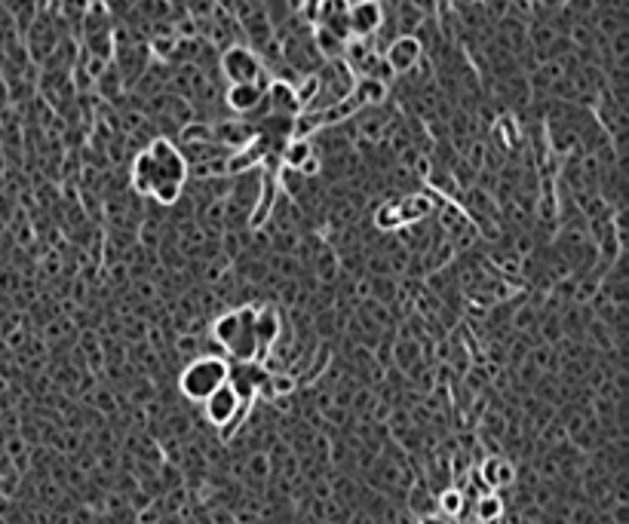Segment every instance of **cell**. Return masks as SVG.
Segmentation results:
<instances>
[{
	"mask_svg": "<svg viewBox=\"0 0 629 524\" xmlns=\"http://www.w3.org/2000/svg\"><path fill=\"white\" fill-rule=\"evenodd\" d=\"M209 337L237 362L258 359V341H255V303H243L237 310H227L212 319Z\"/></svg>",
	"mask_w": 629,
	"mask_h": 524,
	"instance_id": "6da1fadb",
	"label": "cell"
},
{
	"mask_svg": "<svg viewBox=\"0 0 629 524\" xmlns=\"http://www.w3.org/2000/svg\"><path fill=\"white\" fill-rule=\"evenodd\" d=\"M227 377H231V365L221 356L203 353L184 365V371L178 375V390H182V396L188 399V402L203 405L212 392L227 383Z\"/></svg>",
	"mask_w": 629,
	"mask_h": 524,
	"instance_id": "7a4b0ae2",
	"label": "cell"
},
{
	"mask_svg": "<svg viewBox=\"0 0 629 524\" xmlns=\"http://www.w3.org/2000/svg\"><path fill=\"white\" fill-rule=\"evenodd\" d=\"M218 71L225 74L227 86H231V83H265V74H267L258 52L246 44H231L227 50H221Z\"/></svg>",
	"mask_w": 629,
	"mask_h": 524,
	"instance_id": "3957f363",
	"label": "cell"
},
{
	"mask_svg": "<svg viewBox=\"0 0 629 524\" xmlns=\"http://www.w3.org/2000/svg\"><path fill=\"white\" fill-rule=\"evenodd\" d=\"M144 150H148L151 165H154V188L157 184H188V163L169 138H154Z\"/></svg>",
	"mask_w": 629,
	"mask_h": 524,
	"instance_id": "277c9868",
	"label": "cell"
},
{
	"mask_svg": "<svg viewBox=\"0 0 629 524\" xmlns=\"http://www.w3.org/2000/svg\"><path fill=\"white\" fill-rule=\"evenodd\" d=\"M249 408V402L243 396H240L237 390H233L231 383H225L221 390L212 392L209 399L203 402V414L206 420H209L212 426H218V430H233V426L243 420V414Z\"/></svg>",
	"mask_w": 629,
	"mask_h": 524,
	"instance_id": "5b68a950",
	"label": "cell"
},
{
	"mask_svg": "<svg viewBox=\"0 0 629 524\" xmlns=\"http://www.w3.org/2000/svg\"><path fill=\"white\" fill-rule=\"evenodd\" d=\"M381 59L393 77H405V74H412L414 68L424 61V44H421L418 34H396V37L387 44Z\"/></svg>",
	"mask_w": 629,
	"mask_h": 524,
	"instance_id": "8992f818",
	"label": "cell"
},
{
	"mask_svg": "<svg viewBox=\"0 0 629 524\" xmlns=\"http://www.w3.org/2000/svg\"><path fill=\"white\" fill-rule=\"evenodd\" d=\"M384 28L381 0H354L347 6V31L354 40H372Z\"/></svg>",
	"mask_w": 629,
	"mask_h": 524,
	"instance_id": "52a82bcc",
	"label": "cell"
},
{
	"mask_svg": "<svg viewBox=\"0 0 629 524\" xmlns=\"http://www.w3.org/2000/svg\"><path fill=\"white\" fill-rule=\"evenodd\" d=\"M225 105L240 117L271 110L267 108V83H231L225 89Z\"/></svg>",
	"mask_w": 629,
	"mask_h": 524,
	"instance_id": "ba28073f",
	"label": "cell"
},
{
	"mask_svg": "<svg viewBox=\"0 0 629 524\" xmlns=\"http://www.w3.org/2000/svg\"><path fill=\"white\" fill-rule=\"evenodd\" d=\"M396 209H399V218H403V227L405 224H427V221L437 215L439 203H437V197H430V193H405V197L396 199Z\"/></svg>",
	"mask_w": 629,
	"mask_h": 524,
	"instance_id": "9c48e42d",
	"label": "cell"
},
{
	"mask_svg": "<svg viewBox=\"0 0 629 524\" xmlns=\"http://www.w3.org/2000/svg\"><path fill=\"white\" fill-rule=\"evenodd\" d=\"M479 475H482V481H486L488 488H507V485H513L516 481V466L510 464L507 457H488L486 464H482L479 469Z\"/></svg>",
	"mask_w": 629,
	"mask_h": 524,
	"instance_id": "30bf717a",
	"label": "cell"
},
{
	"mask_svg": "<svg viewBox=\"0 0 629 524\" xmlns=\"http://www.w3.org/2000/svg\"><path fill=\"white\" fill-rule=\"evenodd\" d=\"M393 359H396V362L409 371L421 362V359H424V353H421V343L414 341V337H399V341L393 343Z\"/></svg>",
	"mask_w": 629,
	"mask_h": 524,
	"instance_id": "8fae6325",
	"label": "cell"
},
{
	"mask_svg": "<svg viewBox=\"0 0 629 524\" xmlns=\"http://www.w3.org/2000/svg\"><path fill=\"white\" fill-rule=\"evenodd\" d=\"M372 221H375L378 230L396 233L399 227H403V218H399V209H396V199H387V203L378 206L375 215H372Z\"/></svg>",
	"mask_w": 629,
	"mask_h": 524,
	"instance_id": "7c38bea8",
	"label": "cell"
},
{
	"mask_svg": "<svg viewBox=\"0 0 629 524\" xmlns=\"http://www.w3.org/2000/svg\"><path fill=\"white\" fill-rule=\"evenodd\" d=\"M503 515V503L497 494H482L479 503H476V521L482 524H492Z\"/></svg>",
	"mask_w": 629,
	"mask_h": 524,
	"instance_id": "4fadbf2b",
	"label": "cell"
},
{
	"mask_svg": "<svg viewBox=\"0 0 629 524\" xmlns=\"http://www.w3.org/2000/svg\"><path fill=\"white\" fill-rule=\"evenodd\" d=\"M439 509L448 515V519H454V515L464 512V494L458 491V488H448V491L439 494Z\"/></svg>",
	"mask_w": 629,
	"mask_h": 524,
	"instance_id": "5bb4252c",
	"label": "cell"
},
{
	"mask_svg": "<svg viewBox=\"0 0 629 524\" xmlns=\"http://www.w3.org/2000/svg\"><path fill=\"white\" fill-rule=\"evenodd\" d=\"M176 350H178V353H182V356H191V359L203 356V343H200V337H197V335H178Z\"/></svg>",
	"mask_w": 629,
	"mask_h": 524,
	"instance_id": "9a60e30c",
	"label": "cell"
},
{
	"mask_svg": "<svg viewBox=\"0 0 629 524\" xmlns=\"http://www.w3.org/2000/svg\"><path fill=\"white\" fill-rule=\"evenodd\" d=\"M421 524H445V521H439V519H421Z\"/></svg>",
	"mask_w": 629,
	"mask_h": 524,
	"instance_id": "2e32d148",
	"label": "cell"
}]
</instances>
